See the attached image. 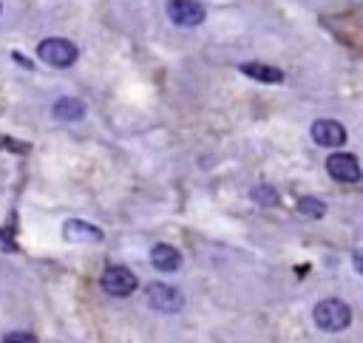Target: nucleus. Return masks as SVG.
<instances>
[{
    "label": "nucleus",
    "mask_w": 363,
    "mask_h": 343,
    "mask_svg": "<svg viewBox=\"0 0 363 343\" xmlns=\"http://www.w3.org/2000/svg\"><path fill=\"white\" fill-rule=\"evenodd\" d=\"M258 204H264V207H272V204H278V193L272 190V187H267V184H261V187H255L252 193H250Z\"/></svg>",
    "instance_id": "ddd939ff"
},
{
    "label": "nucleus",
    "mask_w": 363,
    "mask_h": 343,
    "mask_svg": "<svg viewBox=\"0 0 363 343\" xmlns=\"http://www.w3.org/2000/svg\"><path fill=\"white\" fill-rule=\"evenodd\" d=\"M298 213L309 215V218H320V215H326V204L315 196H303V198H298Z\"/></svg>",
    "instance_id": "f8f14e48"
},
{
    "label": "nucleus",
    "mask_w": 363,
    "mask_h": 343,
    "mask_svg": "<svg viewBox=\"0 0 363 343\" xmlns=\"http://www.w3.org/2000/svg\"><path fill=\"white\" fill-rule=\"evenodd\" d=\"M14 249H17L14 235H11V232H6V230L0 227V252H14Z\"/></svg>",
    "instance_id": "4468645a"
},
{
    "label": "nucleus",
    "mask_w": 363,
    "mask_h": 343,
    "mask_svg": "<svg viewBox=\"0 0 363 343\" xmlns=\"http://www.w3.org/2000/svg\"><path fill=\"white\" fill-rule=\"evenodd\" d=\"M150 264H153L156 269H162V272H176V269L182 266V255H179V249L170 247V244H156V247L150 249Z\"/></svg>",
    "instance_id": "1a4fd4ad"
},
{
    "label": "nucleus",
    "mask_w": 363,
    "mask_h": 343,
    "mask_svg": "<svg viewBox=\"0 0 363 343\" xmlns=\"http://www.w3.org/2000/svg\"><path fill=\"white\" fill-rule=\"evenodd\" d=\"M102 289L113 298H128L133 289H136V275L128 269V266H108L99 278Z\"/></svg>",
    "instance_id": "7ed1b4c3"
},
{
    "label": "nucleus",
    "mask_w": 363,
    "mask_h": 343,
    "mask_svg": "<svg viewBox=\"0 0 363 343\" xmlns=\"http://www.w3.org/2000/svg\"><path fill=\"white\" fill-rule=\"evenodd\" d=\"M62 235H65L68 241H77V244H94V241H102V230H96V227H91L88 221H79V218L65 221Z\"/></svg>",
    "instance_id": "6e6552de"
},
{
    "label": "nucleus",
    "mask_w": 363,
    "mask_h": 343,
    "mask_svg": "<svg viewBox=\"0 0 363 343\" xmlns=\"http://www.w3.org/2000/svg\"><path fill=\"white\" fill-rule=\"evenodd\" d=\"M167 17L176 23V26H184V28H193L199 23H204L207 11L199 0H167Z\"/></svg>",
    "instance_id": "39448f33"
},
{
    "label": "nucleus",
    "mask_w": 363,
    "mask_h": 343,
    "mask_svg": "<svg viewBox=\"0 0 363 343\" xmlns=\"http://www.w3.org/2000/svg\"><path fill=\"white\" fill-rule=\"evenodd\" d=\"M326 173L332 179H337V181L352 184V181L360 179V164H357V159L352 153H332L326 159Z\"/></svg>",
    "instance_id": "423d86ee"
},
{
    "label": "nucleus",
    "mask_w": 363,
    "mask_h": 343,
    "mask_svg": "<svg viewBox=\"0 0 363 343\" xmlns=\"http://www.w3.org/2000/svg\"><path fill=\"white\" fill-rule=\"evenodd\" d=\"M244 77H250V79H258V82H284V71L281 68H275V65H267V62H241V68H238Z\"/></svg>",
    "instance_id": "9d476101"
},
{
    "label": "nucleus",
    "mask_w": 363,
    "mask_h": 343,
    "mask_svg": "<svg viewBox=\"0 0 363 343\" xmlns=\"http://www.w3.org/2000/svg\"><path fill=\"white\" fill-rule=\"evenodd\" d=\"M147 306H153L156 312H164V315H173L184 306V298L176 286L170 283H150L147 286Z\"/></svg>",
    "instance_id": "20e7f679"
},
{
    "label": "nucleus",
    "mask_w": 363,
    "mask_h": 343,
    "mask_svg": "<svg viewBox=\"0 0 363 343\" xmlns=\"http://www.w3.org/2000/svg\"><path fill=\"white\" fill-rule=\"evenodd\" d=\"M354 264H357L354 269H357V272H363V258H360V255H354Z\"/></svg>",
    "instance_id": "dca6fc26"
},
{
    "label": "nucleus",
    "mask_w": 363,
    "mask_h": 343,
    "mask_svg": "<svg viewBox=\"0 0 363 343\" xmlns=\"http://www.w3.org/2000/svg\"><path fill=\"white\" fill-rule=\"evenodd\" d=\"M312 139L323 147H340L346 142V128L335 119H318L312 122Z\"/></svg>",
    "instance_id": "0eeeda50"
},
{
    "label": "nucleus",
    "mask_w": 363,
    "mask_h": 343,
    "mask_svg": "<svg viewBox=\"0 0 363 343\" xmlns=\"http://www.w3.org/2000/svg\"><path fill=\"white\" fill-rule=\"evenodd\" d=\"M37 57H40L45 65H51V68H68V65L77 62L79 51H77V45H74L71 40H65V37H48V40H43V43L37 45Z\"/></svg>",
    "instance_id": "f257e3e1"
},
{
    "label": "nucleus",
    "mask_w": 363,
    "mask_h": 343,
    "mask_svg": "<svg viewBox=\"0 0 363 343\" xmlns=\"http://www.w3.org/2000/svg\"><path fill=\"white\" fill-rule=\"evenodd\" d=\"M54 116L62 119V122H77V119L85 116V105L74 96H62V99L54 102Z\"/></svg>",
    "instance_id": "9b49d317"
},
{
    "label": "nucleus",
    "mask_w": 363,
    "mask_h": 343,
    "mask_svg": "<svg viewBox=\"0 0 363 343\" xmlns=\"http://www.w3.org/2000/svg\"><path fill=\"white\" fill-rule=\"evenodd\" d=\"M349 320H352V309L337 298H326L315 306V323L323 332H340L349 326Z\"/></svg>",
    "instance_id": "f03ea898"
},
{
    "label": "nucleus",
    "mask_w": 363,
    "mask_h": 343,
    "mask_svg": "<svg viewBox=\"0 0 363 343\" xmlns=\"http://www.w3.org/2000/svg\"><path fill=\"white\" fill-rule=\"evenodd\" d=\"M3 340H6V343H11V340H17V343H34L37 337L28 334V332H9V334H3Z\"/></svg>",
    "instance_id": "2eb2a0df"
}]
</instances>
